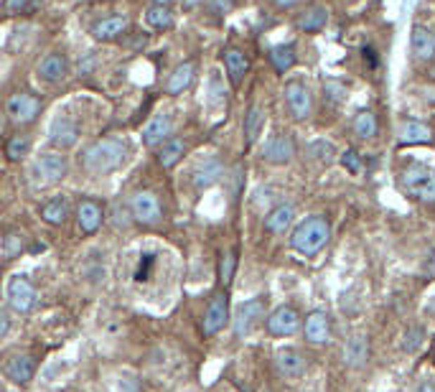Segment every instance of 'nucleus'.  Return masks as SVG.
Wrapping results in <instances>:
<instances>
[{
    "label": "nucleus",
    "mask_w": 435,
    "mask_h": 392,
    "mask_svg": "<svg viewBox=\"0 0 435 392\" xmlns=\"http://www.w3.org/2000/svg\"><path fill=\"white\" fill-rule=\"evenodd\" d=\"M127 146L122 138H102L82 151L79 160L89 173H110L125 163Z\"/></svg>",
    "instance_id": "f257e3e1"
},
{
    "label": "nucleus",
    "mask_w": 435,
    "mask_h": 392,
    "mask_svg": "<svg viewBox=\"0 0 435 392\" xmlns=\"http://www.w3.org/2000/svg\"><path fill=\"white\" fill-rule=\"evenodd\" d=\"M328 237H331V225L323 214H313L309 220H303L301 225L295 227L293 237H290V245L293 250H298L301 255H318L323 247L328 245Z\"/></svg>",
    "instance_id": "f03ea898"
},
{
    "label": "nucleus",
    "mask_w": 435,
    "mask_h": 392,
    "mask_svg": "<svg viewBox=\"0 0 435 392\" xmlns=\"http://www.w3.org/2000/svg\"><path fill=\"white\" fill-rule=\"evenodd\" d=\"M402 189L417 201H435V173L422 163L402 168Z\"/></svg>",
    "instance_id": "7ed1b4c3"
},
{
    "label": "nucleus",
    "mask_w": 435,
    "mask_h": 392,
    "mask_svg": "<svg viewBox=\"0 0 435 392\" xmlns=\"http://www.w3.org/2000/svg\"><path fill=\"white\" fill-rule=\"evenodd\" d=\"M41 113V100L36 94H28V92H15L8 97L6 102V115L13 120L15 125H28V122H34Z\"/></svg>",
    "instance_id": "20e7f679"
},
{
    "label": "nucleus",
    "mask_w": 435,
    "mask_h": 392,
    "mask_svg": "<svg viewBox=\"0 0 435 392\" xmlns=\"http://www.w3.org/2000/svg\"><path fill=\"white\" fill-rule=\"evenodd\" d=\"M229 321V298L227 293H216L214 298L209 301L207 313H204V321H201V331L204 336H214L219 334Z\"/></svg>",
    "instance_id": "39448f33"
},
{
    "label": "nucleus",
    "mask_w": 435,
    "mask_h": 392,
    "mask_svg": "<svg viewBox=\"0 0 435 392\" xmlns=\"http://www.w3.org/2000/svg\"><path fill=\"white\" fill-rule=\"evenodd\" d=\"M130 214L141 225H155L161 220V201L153 191H135L130 196Z\"/></svg>",
    "instance_id": "423d86ee"
},
{
    "label": "nucleus",
    "mask_w": 435,
    "mask_h": 392,
    "mask_svg": "<svg viewBox=\"0 0 435 392\" xmlns=\"http://www.w3.org/2000/svg\"><path fill=\"white\" fill-rule=\"evenodd\" d=\"M8 301L18 313H28L36 306V288L34 283L23 275H13L8 283Z\"/></svg>",
    "instance_id": "0eeeda50"
},
{
    "label": "nucleus",
    "mask_w": 435,
    "mask_h": 392,
    "mask_svg": "<svg viewBox=\"0 0 435 392\" xmlns=\"http://www.w3.org/2000/svg\"><path fill=\"white\" fill-rule=\"evenodd\" d=\"M285 105H288V113L293 120L309 118L311 110H313L309 87L303 84V82H288V84H285Z\"/></svg>",
    "instance_id": "6e6552de"
},
{
    "label": "nucleus",
    "mask_w": 435,
    "mask_h": 392,
    "mask_svg": "<svg viewBox=\"0 0 435 392\" xmlns=\"http://www.w3.org/2000/svg\"><path fill=\"white\" fill-rule=\"evenodd\" d=\"M67 74H69V61L61 51L46 53V56L36 64V77H39L41 82H46V84H59Z\"/></svg>",
    "instance_id": "1a4fd4ad"
},
{
    "label": "nucleus",
    "mask_w": 435,
    "mask_h": 392,
    "mask_svg": "<svg viewBox=\"0 0 435 392\" xmlns=\"http://www.w3.org/2000/svg\"><path fill=\"white\" fill-rule=\"evenodd\" d=\"M262 316H265V303L260 298L245 301L235 313V334L237 336H247Z\"/></svg>",
    "instance_id": "9d476101"
},
{
    "label": "nucleus",
    "mask_w": 435,
    "mask_h": 392,
    "mask_svg": "<svg viewBox=\"0 0 435 392\" xmlns=\"http://www.w3.org/2000/svg\"><path fill=\"white\" fill-rule=\"evenodd\" d=\"M298 326H301V316L293 306L275 308L268 316V331L273 336H290V334L298 331Z\"/></svg>",
    "instance_id": "9b49d317"
},
{
    "label": "nucleus",
    "mask_w": 435,
    "mask_h": 392,
    "mask_svg": "<svg viewBox=\"0 0 435 392\" xmlns=\"http://www.w3.org/2000/svg\"><path fill=\"white\" fill-rule=\"evenodd\" d=\"M293 156H295L293 140L283 133L273 135V138L262 146V158L268 160V163H275V166H285V163H290Z\"/></svg>",
    "instance_id": "f8f14e48"
},
{
    "label": "nucleus",
    "mask_w": 435,
    "mask_h": 392,
    "mask_svg": "<svg viewBox=\"0 0 435 392\" xmlns=\"http://www.w3.org/2000/svg\"><path fill=\"white\" fill-rule=\"evenodd\" d=\"M102 220H105V209H102L100 201H79V206H77V227H79L82 234H94L102 227Z\"/></svg>",
    "instance_id": "ddd939ff"
},
{
    "label": "nucleus",
    "mask_w": 435,
    "mask_h": 392,
    "mask_svg": "<svg viewBox=\"0 0 435 392\" xmlns=\"http://www.w3.org/2000/svg\"><path fill=\"white\" fill-rule=\"evenodd\" d=\"M410 49H413V56L422 64L435 59V34L425 26H413V34H410Z\"/></svg>",
    "instance_id": "4468645a"
},
{
    "label": "nucleus",
    "mask_w": 435,
    "mask_h": 392,
    "mask_svg": "<svg viewBox=\"0 0 435 392\" xmlns=\"http://www.w3.org/2000/svg\"><path fill=\"white\" fill-rule=\"evenodd\" d=\"M79 140V125L67 115H59L51 122V143L56 148H72Z\"/></svg>",
    "instance_id": "2eb2a0df"
},
{
    "label": "nucleus",
    "mask_w": 435,
    "mask_h": 392,
    "mask_svg": "<svg viewBox=\"0 0 435 392\" xmlns=\"http://www.w3.org/2000/svg\"><path fill=\"white\" fill-rule=\"evenodd\" d=\"M3 369H6L8 379H13L18 385H26V382H31L36 374V362H34V357H28V354H15V357L8 359Z\"/></svg>",
    "instance_id": "dca6fc26"
},
{
    "label": "nucleus",
    "mask_w": 435,
    "mask_h": 392,
    "mask_svg": "<svg viewBox=\"0 0 435 392\" xmlns=\"http://www.w3.org/2000/svg\"><path fill=\"white\" fill-rule=\"evenodd\" d=\"M69 171V163H67V156L61 153H44L36 158V173L44 176L46 181H59L64 179Z\"/></svg>",
    "instance_id": "f3484780"
},
{
    "label": "nucleus",
    "mask_w": 435,
    "mask_h": 392,
    "mask_svg": "<svg viewBox=\"0 0 435 392\" xmlns=\"http://www.w3.org/2000/svg\"><path fill=\"white\" fill-rule=\"evenodd\" d=\"M275 369L280 377H301L306 372V359L295 349H280L275 354Z\"/></svg>",
    "instance_id": "a211bd4d"
},
{
    "label": "nucleus",
    "mask_w": 435,
    "mask_h": 392,
    "mask_svg": "<svg viewBox=\"0 0 435 392\" xmlns=\"http://www.w3.org/2000/svg\"><path fill=\"white\" fill-rule=\"evenodd\" d=\"M303 334L311 344H326L331 339V324H328V316L323 311H313L303 324Z\"/></svg>",
    "instance_id": "6ab92c4d"
},
{
    "label": "nucleus",
    "mask_w": 435,
    "mask_h": 392,
    "mask_svg": "<svg viewBox=\"0 0 435 392\" xmlns=\"http://www.w3.org/2000/svg\"><path fill=\"white\" fill-rule=\"evenodd\" d=\"M328 23V8L326 6H311L306 8L298 18H295V28L303 34H318Z\"/></svg>",
    "instance_id": "aec40b11"
},
{
    "label": "nucleus",
    "mask_w": 435,
    "mask_h": 392,
    "mask_svg": "<svg viewBox=\"0 0 435 392\" xmlns=\"http://www.w3.org/2000/svg\"><path fill=\"white\" fill-rule=\"evenodd\" d=\"M224 67H227L229 82H232L235 87H240L242 80H245L247 72H249V61H247V56H245L242 49L229 46L227 51H224Z\"/></svg>",
    "instance_id": "412c9836"
},
{
    "label": "nucleus",
    "mask_w": 435,
    "mask_h": 392,
    "mask_svg": "<svg viewBox=\"0 0 435 392\" xmlns=\"http://www.w3.org/2000/svg\"><path fill=\"white\" fill-rule=\"evenodd\" d=\"M168 135H171V118H168L166 113L155 115V118L143 127V143H145L148 148L161 146Z\"/></svg>",
    "instance_id": "4be33fe9"
},
{
    "label": "nucleus",
    "mask_w": 435,
    "mask_h": 392,
    "mask_svg": "<svg viewBox=\"0 0 435 392\" xmlns=\"http://www.w3.org/2000/svg\"><path fill=\"white\" fill-rule=\"evenodd\" d=\"M127 15H110V18L97 20L92 26V36L97 41H115L120 34H125Z\"/></svg>",
    "instance_id": "5701e85b"
},
{
    "label": "nucleus",
    "mask_w": 435,
    "mask_h": 392,
    "mask_svg": "<svg viewBox=\"0 0 435 392\" xmlns=\"http://www.w3.org/2000/svg\"><path fill=\"white\" fill-rule=\"evenodd\" d=\"M400 140L405 146H425L433 140V130H430L425 122H417V120H408L400 130Z\"/></svg>",
    "instance_id": "b1692460"
},
{
    "label": "nucleus",
    "mask_w": 435,
    "mask_h": 392,
    "mask_svg": "<svg viewBox=\"0 0 435 392\" xmlns=\"http://www.w3.org/2000/svg\"><path fill=\"white\" fill-rule=\"evenodd\" d=\"M67 217H69V199L67 196H54L51 201H46V204L41 206V220L51 227L64 225Z\"/></svg>",
    "instance_id": "393cba45"
},
{
    "label": "nucleus",
    "mask_w": 435,
    "mask_h": 392,
    "mask_svg": "<svg viewBox=\"0 0 435 392\" xmlns=\"http://www.w3.org/2000/svg\"><path fill=\"white\" fill-rule=\"evenodd\" d=\"M295 217V206L293 204H280V206H275L273 212L265 217V229L273 234H280L285 232L290 227V222H293Z\"/></svg>",
    "instance_id": "a878e982"
},
{
    "label": "nucleus",
    "mask_w": 435,
    "mask_h": 392,
    "mask_svg": "<svg viewBox=\"0 0 435 392\" xmlns=\"http://www.w3.org/2000/svg\"><path fill=\"white\" fill-rule=\"evenodd\" d=\"M194 72H196L194 61H183V64H178V67L171 72V77H168L166 92L168 94H181L183 89L191 84V80H194Z\"/></svg>",
    "instance_id": "bb28decb"
},
{
    "label": "nucleus",
    "mask_w": 435,
    "mask_h": 392,
    "mask_svg": "<svg viewBox=\"0 0 435 392\" xmlns=\"http://www.w3.org/2000/svg\"><path fill=\"white\" fill-rule=\"evenodd\" d=\"M183 153H186V143L181 138H168L163 140L161 151H158V163L163 168H174L183 158Z\"/></svg>",
    "instance_id": "cd10ccee"
},
{
    "label": "nucleus",
    "mask_w": 435,
    "mask_h": 392,
    "mask_svg": "<svg viewBox=\"0 0 435 392\" xmlns=\"http://www.w3.org/2000/svg\"><path fill=\"white\" fill-rule=\"evenodd\" d=\"M221 163L216 158H207L204 163L199 166V171H196V176H194V184H196V189H207V186H212L214 181H219V176H221Z\"/></svg>",
    "instance_id": "c85d7f7f"
},
{
    "label": "nucleus",
    "mask_w": 435,
    "mask_h": 392,
    "mask_svg": "<svg viewBox=\"0 0 435 392\" xmlns=\"http://www.w3.org/2000/svg\"><path fill=\"white\" fill-rule=\"evenodd\" d=\"M145 20H148V26L155 28V31H166V28L174 26V13H171V8L168 6L153 3V6L145 11Z\"/></svg>",
    "instance_id": "c756f323"
},
{
    "label": "nucleus",
    "mask_w": 435,
    "mask_h": 392,
    "mask_svg": "<svg viewBox=\"0 0 435 392\" xmlns=\"http://www.w3.org/2000/svg\"><path fill=\"white\" fill-rule=\"evenodd\" d=\"M270 64H273L278 72H288L295 64V46H290V44L273 46L270 49Z\"/></svg>",
    "instance_id": "7c9ffc66"
},
{
    "label": "nucleus",
    "mask_w": 435,
    "mask_h": 392,
    "mask_svg": "<svg viewBox=\"0 0 435 392\" xmlns=\"http://www.w3.org/2000/svg\"><path fill=\"white\" fill-rule=\"evenodd\" d=\"M367 357H369L367 339H362V336L351 339L346 344V349H344V359H346V365H351V367H362L364 362H367Z\"/></svg>",
    "instance_id": "2f4dec72"
},
{
    "label": "nucleus",
    "mask_w": 435,
    "mask_h": 392,
    "mask_svg": "<svg viewBox=\"0 0 435 392\" xmlns=\"http://www.w3.org/2000/svg\"><path fill=\"white\" fill-rule=\"evenodd\" d=\"M354 133L362 140H372L377 135V118L369 110H364L354 118Z\"/></svg>",
    "instance_id": "473e14b6"
},
{
    "label": "nucleus",
    "mask_w": 435,
    "mask_h": 392,
    "mask_svg": "<svg viewBox=\"0 0 435 392\" xmlns=\"http://www.w3.org/2000/svg\"><path fill=\"white\" fill-rule=\"evenodd\" d=\"M260 127H262V110L257 105H252L245 115V138L247 143H254V138L260 135Z\"/></svg>",
    "instance_id": "72a5a7b5"
},
{
    "label": "nucleus",
    "mask_w": 435,
    "mask_h": 392,
    "mask_svg": "<svg viewBox=\"0 0 435 392\" xmlns=\"http://www.w3.org/2000/svg\"><path fill=\"white\" fill-rule=\"evenodd\" d=\"M153 270H155V255L153 253H143L141 260H138V267H135V283H148V280L153 278Z\"/></svg>",
    "instance_id": "f704fd0d"
},
{
    "label": "nucleus",
    "mask_w": 435,
    "mask_h": 392,
    "mask_svg": "<svg viewBox=\"0 0 435 392\" xmlns=\"http://www.w3.org/2000/svg\"><path fill=\"white\" fill-rule=\"evenodd\" d=\"M28 148H31V143H28L26 135H15V138L8 140V148H6V153L11 160H18L23 158V156L28 153Z\"/></svg>",
    "instance_id": "c9c22d12"
},
{
    "label": "nucleus",
    "mask_w": 435,
    "mask_h": 392,
    "mask_svg": "<svg viewBox=\"0 0 435 392\" xmlns=\"http://www.w3.org/2000/svg\"><path fill=\"white\" fill-rule=\"evenodd\" d=\"M422 339H425V331H422L420 326H413L408 334H405V341H402V349L405 352H415V349H420Z\"/></svg>",
    "instance_id": "e433bc0d"
},
{
    "label": "nucleus",
    "mask_w": 435,
    "mask_h": 392,
    "mask_svg": "<svg viewBox=\"0 0 435 392\" xmlns=\"http://www.w3.org/2000/svg\"><path fill=\"white\" fill-rule=\"evenodd\" d=\"M309 153H311V158L331 160V156H336V151H334L331 143H326V140H316V143H311Z\"/></svg>",
    "instance_id": "4c0bfd02"
},
{
    "label": "nucleus",
    "mask_w": 435,
    "mask_h": 392,
    "mask_svg": "<svg viewBox=\"0 0 435 392\" xmlns=\"http://www.w3.org/2000/svg\"><path fill=\"white\" fill-rule=\"evenodd\" d=\"M23 242H26V239H23V234H20V232H11V234H8L6 242H3L8 258H15V255L23 253Z\"/></svg>",
    "instance_id": "58836bf2"
},
{
    "label": "nucleus",
    "mask_w": 435,
    "mask_h": 392,
    "mask_svg": "<svg viewBox=\"0 0 435 392\" xmlns=\"http://www.w3.org/2000/svg\"><path fill=\"white\" fill-rule=\"evenodd\" d=\"M235 265H237V258L232 253L229 255H224L221 258V265H219V278H221V283L227 286L229 280H232V275H235Z\"/></svg>",
    "instance_id": "ea45409f"
},
{
    "label": "nucleus",
    "mask_w": 435,
    "mask_h": 392,
    "mask_svg": "<svg viewBox=\"0 0 435 392\" xmlns=\"http://www.w3.org/2000/svg\"><path fill=\"white\" fill-rule=\"evenodd\" d=\"M342 166L346 168L349 173H362V158H359V153H356V151H351V148H349L346 153L342 156Z\"/></svg>",
    "instance_id": "a19ab883"
},
{
    "label": "nucleus",
    "mask_w": 435,
    "mask_h": 392,
    "mask_svg": "<svg viewBox=\"0 0 435 392\" xmlns=\"http://www.w3.org/2000/svg\"><path fill=\"white\" fill-rule=\"evenodd\" d=\"M34 0H6V13H26Z\"/></svg>",
    "instance_id": "79ce46f5"
},
{
    "label": "nucleus",
    "mask_w": 435,
    "mask_h": 392,
    "mask_svg": "<svg viewBox=\"0 0 435 392\" xmlns=\"http://www.w3.org/2000/svg\"><path fill=\"white\" fill-rule=\"evenodd\" d=\"M8 331H11V316H8V311L0 308V339H3Z\"/></svg>",
    "instance_id": "37998d69"
},
{
    "label": "nucleus",
    "mask_w": 435,
    "mask_h": 392,
    "mask_svg": "<svg viewBox=\"0 0 435 392\" xmlns=\"http://www.w3.org/2000/svg\"><path fill=\"white\" fill-rule=\"evenodd\" d=\"M273 3H275L278 8H293V6H298L301 0H273Z\"/></svg>",
    "instance_id": "c03bdc74"
},
{
    "label": "nucleus",
    "mask_w": 435,
    "mask_h": 392,
    "mask_svg": "<svg viewBox=\"0 0 435 392\" xmlns=\"http://www.w3.org/2000/svg\"><path fill=\"white\" fill-rule=\"evenodd\" d=\"M155 3H158V6H171L174 0H155Z\"/></svg>",
    "instance_id": "a18cd8bd"
},
{
    "label": "nucleus",
    "mask_w": 435,
    "mask_h": 392,
    "mask_svg": "<svg viewBox=\"0 0 435 392\" xmlns=\"http://www.w3.org/2000/svg\"><path fill=\"white\" fill-rule=\"evenodd\" d=\"M196 3H199V0H186V6H196Z\"/></svg>",
    "instance_id": "49530a36"
}]
</instances>
